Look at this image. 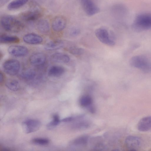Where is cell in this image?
I'll use <instances>...</instances> for the list:
<instances>
[{
  "instance_id": "7a4b0ae2",
  "label": "cell",
  "mask_w": 151,
  "mask_h": 151,
  "mask_svg": "<svg viewBox=\"0 0 151 151\" xmlns=\"http://www.w3.org/2000/svg\"><path fill=\"white\" fill-rule=\"evenodd\" d=\"M132 27L137 32L151 29V12H143L138 14L133 22Z\"/></svg>"
},
{
  "instance_id": "6da1fadb",
  "label": "cell",
  "mask_w": 151,
  "mask_h": 151,
  "mask_svg": "<svg viewBox=\"0 0 151 151\" xmlns=\"http://www.w3.org/2000/svg\"><path fill=\"white\" fill-rule=\"evenodd\" d=\"M0 23L3 29L9 32H18L24 27V24L21 21L9 15H5L1 17Z\"/></svg>"
},
{
  "instance_id": "603a6c76",
  "label": "cell",
  "mask_w": 151,
  "mask_h": 151,
  "mask_svg": "<svg viewBox=\"0 0 151 151\" xmlns=\"http://www.w3.org/2000/svg\"><path fill=\"white\" fill-rule=\"evenodd\" d=\"M52 120L47 125L48 129H51L55 127L59 124L60 120L58 115L57 114H54L52 116Z\"/></svg>"
},
{
  "instance_id": "f546056e",
  "label": "cell",
  "mask_w": 151,
  "mask_h": 151,
  "mask_svg": "<svg viewBox=\"0 0 151 151\" xmlns=\"http://www.w3.org/2000/svg\"><path fill=\"white\" fill-rule=\"evenodd\" d=\"M0 83H3L5 78V76L4 74L1 71H0Z\"/></svg>"
},
{
  "instance_id": "ba28073f",
  "label": "cell",
  "mask_w": 151,
  "mask_h": 151,
  "mask_svg": "<svg viewBox=\"0 0 151 151\" xmlns=\"http://www.w3.org/2000/svg\"><path fill=\"white\" fill-rule=\"evenodd\" d=\"M41 125L40 122L35 119H29L23 122L22 126L24 131L27 133L35 132L38 130Z\"/></svg>"
},
{
  "instance_id": "8992f818",
  "label": "cell",
  "mask_w": 151,
  "mask_h": 151,
  "mask_svg": "<svg viewBox=\"0 0 151 151\" xmlns=\"http://www.w3.org/2000/svg\"><path fill=\"white\" fill-rule=\"evenodd\" d=\"M81 4L85 13L88 16H92L100 11L99 7L93 0H81Z\"/></svg>"
},
{
  "instance_id": "9c48e42d",
  "label": "cell",
  "mask_w": 151,
  "mask_h": 151,
  "mask_svg": "<svg viewBox=\"0 0 151 151\" xmlns=\"http://www.w3.org/2000/svg\"><path fill=\"white\" fill-rule=\"evenodd\" d=\"M42 12L38 9L27 10L20 15L21 19L25 21L32 22L37 20L42 16Z\"/></svg>"
},
{
  "instance_id": "f1b7e54d",
  "label": "cell",
  "mask_w": 151,
  "mask_h": 151,
  "mask_svg": "<svg viewBox=\"0 0 151 151\" xmlns=\"http://www.w3.org/2000/svg\"><path fill=\"white\" fill-rule=\"evenodd\" d=\"M73 118L72 117H68L65 118L61 120L62 122H68L72 121Z\"/></svg>"
},
{
  "instance_id": "d4e9b609",
  "label": "cell",
  "mask_w": 151,
  "mask_h": 151,
  "mask_svg": "<svg viewBox=\"0 0 151 151\" xmlns=\"http://www.w3.org/2000/svg\"><path fill=\"white\" fill-rule=\"evenodd\" d=\"M69 52L72 54L75 55H82L84 52V50L82 48L72 46L68 48Z\"/></svg>"
},
{
  "instance_id": "cb8c5ba5",
  "label": "cell",
  "mask_w": 151,
  "mask_h": 151,
  "mask_svg": "<svg viewBox=\"0 0 151 151\" xmlns=\"http://www.w3.org/2000/svg\"><path fill=\"white\" fill-rule=\"evenodd\" d=\"M92 102V99L91 96L85 95L82 96L80 100L81 105L83 107L88 106L91 105Z\"/></svg>"
},
{
  "instance_id": "5b68a950",
  "label": "cell",
  "mask_w": 151,
  "mask_h": 151,
  "mask_svg": "<svg viewBox=\"0 0 151 151\" xmlns=\"http://www.w3.org/2000/svg\"><path fill=\"white\" fill-rule=\"evenodd\" d=\"M20 67V62L15 59L7 60L3 64L4 71L6 74L11 76H14L17 74L19 71Z\"/></svg>"
},
{
  "instance_id": "7402d4cb",
  "label": "cell",
  "mask_w": 151,
  "mask_h": 151,
  "mask_svg": "<svg viewBox=\"0 0 151 151\" xmlns=\"http://www.w3.org/2000/svg\"><path fill=\"white\" fill-rule=\"evenodd\" d=\"M5 85L9 89L14 91L17 90L19 87L18 81L13 78L8 79L6 82Z\"/></svg>"
},
{
  "instance_id": "83f0119b",
  "label": "cell",
  "mask_w": 151,
  "mask_h": 151,
  "mask_svg": "<svg viewBox=\"0 0 151 151\" xmlns=\"http://www.w3.org/2000/svg\"><path fill=\"white\" fill-rule=\"evenodd\" d=\"M80 32L79 29L76 27L73 28L70 32V34L72 36H75L78 35Z\"/></svg>"
},
{
  "instance_id": "ac0fdd59",
  "label": "cell",
  "mask_w": 151,
  "mask_h": 151,
  "mask_svg": "<svg viewBox=\"0 0 151 151\" xmlns=\"http://www.w3.org/2000/svg\"><path fill=\"white\" fill-rule=\"evenodd\" d=\"M64 45V43L62 41L56 40L47 43L45 45L44 48L46 50L51 51L61 48Z\"/></svg>"
},
{
  "instance_id": "5bb4252c",
  "label": "cell",
  "mask_w": 151,
  "mask_h": 151,
  "mask_svg": "<svg viewBox=\"0 0 151 151\" xmlns=\"http://www.w3.org/2000/svg\"><path fill=\"white\" fill-rule=\"evenodd\" d=\"M137 129L141 132H146L151 129V116H148L142 118L137 124Z\"/></svg>"
},
{
  "instance_id": "4fadbf2b",
  "label": "cell",
  "mask_w": 151,
  "mask_h": 151,
  "mask_svg": "<svg viewBox=\"0 0 151 151\" xmlns=\"http://www.w3.org/2000/svg\"><path fill=\"white\" fill-rule=\"evenodd\" d=\"M23 40L25 43L31 45L40 44L43 41V39L41 36L33 33L25 35L23 37Z\"/></svg>"
},
{
  "instance_id": "ffe728a7",
  "label": "cell",
  "mask_w": 151,
  "mask_h": 151,
  "mask_svg": "<svg viewBox=\"0 0 151 151\" xmlns=\"http://www.w3.org/2000/svg\"><path fill=\"white\" fill-rule=\"evenodd\" d=\"M36 75L35 71L33 69L29 68L22 72L20 74V77L24 80L31 81L34 79Z\"/></svg>"
},
{
  "instance_id": "30bf717a",
  "label": "cell",
  "mask_w": 151,
  "mask_h": 151,
  "mask_svg": "<svg viewBox=\"0 0 151 151\" xmlns=\"http://www.w3.org/2000/svg\"><path fill=\"white\" fill-rule=\"evenodd\" d=\"M9 53L16 57H22L27 55L29 50L27 47L22 45H13L8 49Z\"/></svg>"
},
{
  "instance_id": "4316f807",
  "label": "cell",
  "mask_w": 151,
  "mask_h": 151,
  "mask_svg": "<svg viewBox=\"0 0 151 151\" xmlns=\"http://www.w3.org/2000/svg\"><path fill=\"white\" fill-rule=\"evenodd\" d=\"M88 141V138L86 136H81L74 140L73 144L76 145H83L86 144Z\"/></svg>"
},
{
  "instance_id": "7c38bea8",
  "label": "cell",
  "mask_w": 151,
  "mask_h": 151,
  "mask_svg": "<svg viewBox=\"0 0 151 151\" xmlns=\"http://www.w3.org/2000/svg\"><path fill=\"white\" fill-rule=\"evenodd\" d=\"M46 60V56L43 53L38 52L32 55L29 57L30 63L34 66H39L43 64Z\"/></svg>"
},
{
  "instance_id": "e0dca14e",
  "label": "cell",
  "mask_w": 151,
  "mask_h": 151,
  "mask_svg": "<svg viewBox=\"0 0 151 151\" xmlns=\"http://www.w3.org/2000/svg\"><path fill=\"white\" fill-rule=\"evenodd\" d=\"M37 28L40 32L44 34L48 33L50 29L48 21L45 19H41L38 21L37 24Z\"/></svg>"
},
{
  "instance_id": "8fae6325",
  "label": "cell",
  "mask_w": 151,
  "mask_h": 151,
  "mask_svg": "<svg viewBox=\"0 0 151 151\" xmlns=\"http://www.w3.org/2000/svg\"><path fill=\"white\" fill-rule=\"evenodd\" d=\"M67 20L65 17L62 16H58L53 19L52 27L55 32H58L63 30L65 27Z\"/></svg>"
},
{
  "instance_id": "52a82bcc",
  "label": "cell",
  "mask_w": 151,
  "mask_h": 151,
  "mask_svg": "<svg viewBox=\"0 0 151 151\" xmlns=\"http://www.w3.org/2000/svg\"><path fill=\"white\" fill-rule=\"evenodd\" d=\"M127 148L130 151L138 150L141 147L142 141L138 137L130 135L127 137L125 140Z\"/></svg>"
},
{
  "instance_id": "277c9868",
  "label": "cell",
  "mask_w": 151,
  "mask_h": 151,
  "mask_svg": "<svg viewBox=\"0 0 151 151\" xmlns=\"http://www.w3.org/2000/svg\"><path fill=\"white\" fill-rule=\"evenodd\" d=\"M95 35L97 38L102 43L109 46L115 45L114 37L111 35L108 30L104 28H100L95 31Z\"/></svg>"
},
{
  "instance_id": "44dd1931",
  "label": "cell",
  "mask_w": 151,
  "mask_h": 151,
  "mask_svg": "<svg viewBox=\"0 0 151 151\" xmlns=\"http://www.w3.org/2000/svg\"><path fill=\"white\" fill-rule=\"evenodd\" d=\"M28 0H14L8 4L7 7L10 10L18 9L25 4Z\"/></svg>"
},
{
  "instance_id": "9a60e30c",
  "label": "cell",
  "mask_w": 151,
  "mask_h": 151,
  "mask_svg": "<svg viewBox=\"0 0 151 151\" xmlns=\"http://www.w3.org/2000/svg\"><path fill=\"white\" fill-rule=\"evenodd\" d=\"M64 68L60 65H53L51 67L48 72L49 76L52 78H58L63 75L65 72Z\"/></svg>"
},
{
  "instance_id": "4dcf8cb0",
  "label": "cell",
  "mask_w": 151,
  "mask_h": 151,
  "mask_svg": "<svg viewBox=\"0 0 151 151\" xmlns=\"http://www.w3.org/2000/svg\"><path fill=\"white\" fill-rule=\"evenodd\" d=\"M9 0H0V5H3L6 3Z\"/></svg>"
},
{
  "instance_id": "2e32d148",
  "label": "cell",
  "mask_w": 151,
  "mask_h": 151,
  "mask_svg": "<svg viewBox=\"0 0 151 151\" xmlns=\"http://www.w3.org/2000/svg\"><path fill=\"white\" fill-rule=\"evenodd\" d=\"M50 58L52 62L57 63H68L70 60L68 55L60 52H57L53 54Z\"/></svg>"
},
{
  "instance_id": "484cf974",
  "label": "cell",
  "mask_w": 151,
  "mask_h": 151,
  "mask_svg": "<svg viewBox=\"0 0 151 151\" xmlns=\"http://www.w3.org/2000/svg\"><path fill=\"white\" fill-rule=\"evenodd\" d=\"M32 142L33 143L37 145H45L49 143V140L46 138H36L33 139Z\"/></svg>"
},
{
  "instance_id": "3957f363",
  "label": "cell",
  "mask_w": 151,
  "mask_h": 151,
  "mask_svg": "<svg viewBox=\"0 0 151 151\" xmlns=\"http://www.w3.org/2000/svg\"><path fill=\"white\" fill-rule=\"evenodd\" d=\"M132 67L139 69L145 73L151 72V62L145 56L137 55L132 57L129 60Z\"/></svg>"
},
{
  "instance_id": "d6986e66",
  "label": "cell",
  "mask_w": 151,
  "mask_h": 151,
  "mask_svg": "<svg viewBox=\"0 0 151 151\" xmlns=\"http://www.w3.org/2000/svg\"><path fill=\"white\" fill-rule=\"evenodd\" d=\"M0 41L3 44L17 43L19 42L20 39L17 36L2 34L0 35Z\"/></svg>"
}]
</instances>
